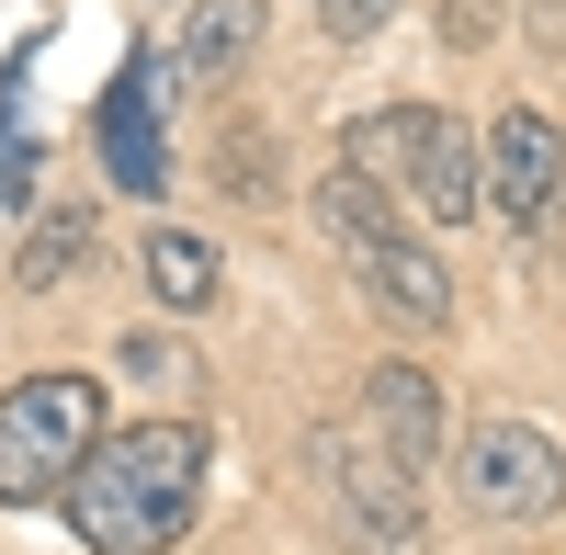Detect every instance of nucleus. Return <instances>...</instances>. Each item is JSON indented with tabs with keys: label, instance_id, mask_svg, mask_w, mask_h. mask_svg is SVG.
<instances>
[{
	"label": "nucleus",
	"instance_id": "1",
	"mask_svg": "<svg viewBox=\"0 0 566 555\" xmlns=\"http://www.w3.org/2000/svg\"><path fill=\"white\" fill-rule=\"evenodd\" d=\"M193 499H205V431L193 420H136V431L91 442V465L57 488V511H69L80 555H170L193 533Z\"/></svg>",
	"mask_w": 566,
	"mask_h": 555
},
{
	"label": "nucleus",
	"instance_id": "2",
	"mask_svg": "<svg viewBox=\"0 0 566 555\" xmlns=\"http://www.w3.org/2000/svg\"><path fill=\"white\" fill-rule=\"evenodd\" d=\"M340 159H352L363 181H386V193H408L419 216H442V227L488 205V159H476V136H464L453 114H431V103H386V114H363Z\"/></svg>",
	"mask_w": 566,
	"mask_h": 555
},
{
	"label": "nucleus",
	"instance_id": "3",
	"mask_svg": "<svg viewBox=\"0 0 566 555\" xmlns=\"http://www.w3.org/2000/svg\"><path fill=\"white\" fill-rule=\"evenodd\" d=\"M91 442H103V386L91 375H23L0 397V499H12V511L57 499L91 465Z\"/></svg>",
	"mask_w": 566,
	"mask_h": 555
},
{
	"label": "nucleus",
	"instance_id": "4",
	"mask_svg": "<svg viewBox=\"0 0 566 555\" xmlns=\"http://www.w3.org/2000/svg\"><path fill=\"white\" fill-rule=\"evenodd\" d=\"M464 499H476L488 522H544L566 499V442L544 420H488L464 442Z\"/></svg>",
	"mask_w": 566,
	"mask_h": 555
},
{
	"label": "nucleus",
	"instance_id": "5",
	"mask_svg": "<svg viewBox=\"0 0 566 555\" xmlns=\"http://www.w3.org/2000/svg\"><path fill=\"white\" fill-rule=\"evenodd\" d=\"M363 442L419 488V465H442V386L419 375V363H374V386H363Z\"/></svg>",
	"mask_w": 566,
	"mask_h": 555
},
{
	"label": "nucleus",
	"instance_id": "6",
	"mask_svg": "<svg viewBox=\"0 0 566 555\" xmlns=\"http://www.w3.org/2000/svg\"><path fill=\"white\" fill-rule=\"evenodd\" d=\"M555 193H566V136H555L533 103H522V114H499V136H488V205L533 227Z\"/></svg>",
	"mask_w": 566,
	"mask_h": 555
},
{
	"label": "nucleus",
	"instance_id": "7",
	"mask_svg": "<svg viewBox=\"0 0 566 555\" xmlns=\"http://www.w3.org/2000/svg\"><path fill=\"white\" fill-rule=\"evenodd\" d=\"M250 57H261V0H193V12H181V45H170V91L205 103V91H227Z\"/></svg>",
	"mask_w": 566,
	"mask_h": 555
},
{
	"label": "nucleus",
	"instance_id": "8",
	"mask_svg": "<svg viewBox=\"0 0 566 555\" xmlns=\"http://www.w3.org/2000/svg\"><path fill=\"white\" fill-rule=\"evenodd\" d=\"M352 261H363V284H374L386 317H408V329H442V317H453V284H442V261L419 250V239H374Z\"/></svg>",
	"mask_w": 566,
	"mask_h": 555
},
{
	"label": "nucleus",
	"instance_id": "9",
	"mask_svg": "<svg viewBox=\"0 0 566 555\" xmlns=\"http://www.w3.org/2000/svg\"><path fill=\"white\" fill-rule=\"evenodd\" d=\"M159 103H148V57H136L125 80H114V103H103V159H114V181L125 193H170V159H159V125H148Z\"/></svg>",
	"mask_w": 566,
	"mask_h": 555
},
{
	"label": "nucleus",
	"instance_id": "10",
	"mask_svg": "<svg viewBox=\"0 0 566 555\" xmlns=\"http://www.w3.org/2000/svg\"><path fill=\"white\" fill-rule=\"evenodd\" d=\"M136 272H148V295H159L170 317H193V306H216V295H227V261H216V239H193V227H159Z\"/></svg>",
	"mask_w": 566,
	"mask_h": 555
},
{
	"label": "nucleus",
	"instance_id": "11",
	"mask_svg": "<svg viewBox=\"0 0 566 555\" xmlns=\"http://www.w3.org/2000/svg\"><path fill=\"white\" fill-rule=\"evenodd\" d=\"M317 227H328L340 250H374V239H397V216H386V181H363V170L340 159V170L317 181Z\"/></svg>",
	"mask_w": 566,
	"mask_h": 555
},
{
	"label": "nucleus",
	"instance_id": "12",
	"mask_svg": "<svg viewBox=\"0 0 566 555\" xmlns=\"http://www.w3.org/2000/svg\"><path fill=\"white\" fill-rule=\"evenodd\" d=\"M80 261H91V205H57V216H45L34 239H23V261H12V284H23V295H57L69 272H80Z\"/></svg>",
	"mask_w": 566,
	"mask_h": 555
},
{
	"label": "nucleus",
	"instance_id": "13",
	"mask_svg": "<svg viewBox=\"0 0 566 555\" xmlns=\"http://www.w3.org/2000/svg\"><path fill=\"white\" fill-rule=\"evenodd\" d=\"M114 363H125V375H148V386H170V375H193V352H181V341H159V329H136V341H125Z\"/></svg>",
	"mask_w": 566,
	"mask_h": 555
},
{
	"label": "nucleus",
	"instance_id": "14",
	"mask_svg": "<svg viewBox=\"0 0 566 555\" xmlns=\"http://www.w3.org/2000/svg\"><path fill=\"white\" fill-rule=\"evenodd\" d=\"M386 12H397V0H317V23L340 34V45H352V34H374V23H386Z\"/></svg>",
	"mask_w": 566,
	"mask_h": 555
},
{
	"label": "nucleus",
	"instance_id": "15",
	"mask_svg": "<svg viewBox=\"0 0 566 555\" xmlns=\"http://www.w3.org/2000/svg\"><path fill=\"white\" fill-rule=\"evenodd\" d=\"M453 45H488V0H453Z\"/></svg>",
	"mask_w": 566,
	"mask_h": 555
},
{
	"label": "nucleus",
	"instance_id": "16",
	"mask_svg": "<svg viewBox=\"0 0 566 555\" xmlns=\"http://www.w3.org/2000/svg\"><path fill=\"white\" fill-rule=\"evenodd\" d=\"M533 34H544V45H566V0H533Z\"/></svg>",
	"mask_w": 566,
	"mask_h": 555
}]
</instances>
